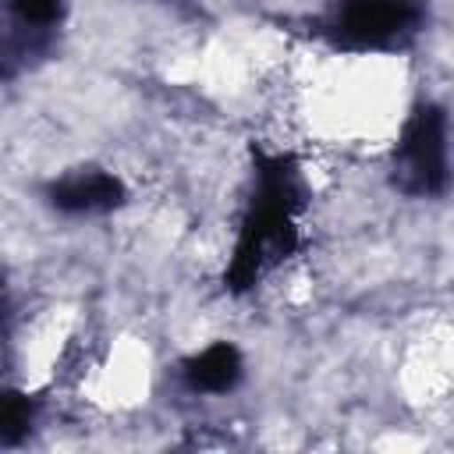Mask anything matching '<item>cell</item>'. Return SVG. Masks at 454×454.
Listing matches in <instances>:
<instances>
[{"instance_id":"obj_1","label":"cell","mask_w":454,"mask_h":454,"mask_svg":"<svg viewBox=\"0 0 454 454\" xmlns=\"http://www.w3.org/2000/svg\"><path fill=\"white\" fill-rule=\"evenodd\" d=\"M255 160V192L248 213L241 220V234L234 245V259L223 273L227 291L241 294L255 287V280L280 259L298 248V209H301V181L298 163L287 153L252 149Z\"/></svg>"},{"instance_id":"obj_2","label":"cell","mask_w":454,"mask_h":454,"mask_svg":"<svg viewBox=\"0 0 454 454\" xmlns=\"http://www.w3.org/2000/svg\"><path fill=\"white\" fill-rule=\"evenodd\" d=\"M426 18V0H344L323 25L340 50H390L408 43Z\"/></svg>"},{"instance_id":"obj_3","label":"cell","mask_w":454,"mask_h":454,"mask_svg":"<svg viewBox=\"0 0 454 454\" xmlns=\"http://www.w3.org/2000/svg\"><path fill=\"white\" fill-rule=\"evenodd\" d=\"M394 184L408 195H440L447 188V117L440 106H419L394 149Z\"/></svg>"},{"instance_id":"obj_4","label":"cell","mask_w":454,"mask_h":454,"mask_svg":"<svg viewBox=\"0 0 454 454\" xmlns=\"http://www.w3.org/2000/svg\"><path fill=\"white\" fill-rule=\"evenodd\" d=\"M50 202L60 213H110L124 202V184L103 170H82L50 188Z\"/></svg>"},{"instance_id":"obj_5","label":"cell","mask_w":454,"mask_h":454,"mask_svg":"<svg viewBox=\"0 0 454 454\" xmlns=\"http://www.w3.org/2000/svg\"><path fill=\"white\" fill-rule=\"evenodd\" d=\"M241 351L227 340L220 344H209L206 351L192 355L184 362V380L192 390H202V394H223L231 387H238L241 380Z\"/></svg>"},{"instance_id":"obj_6","label":"cell","mask_w":454,"mask_h":454,"mask_svg":"<svg viewBox=\"0 0 454 454\" xmlns=\"http://www.w3.org/2000/svg\"><path fill=\"white\" fill-rule=\"evenodd\" d=\"M32 426V401L21 390H0V443H21Z\"/></svg>"},{"instance_id":"obj_7","label":"cell","mask_w":454,"mask_h":454,"mask_svg":"<svg viewBox=\"0 0 454 454\" xmlns=\"http://www.w3.org/2000/svg\"><path fill=\"white\" fill-rule=\"evenodd\" d=\"M25 25H53L60 18V0H11Z\"/></svg>"}]
</instances>
